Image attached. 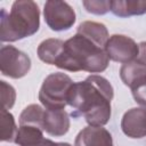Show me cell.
Returning a JSON list of instances; mask_svg holds the SVG:
<instances>
[{
	"label": "cell",
	"instance_id": "obj_1",
	"mask_svg": "<svg viewBox=\"0 0 146 146\" xmlns=\"http://www.w3.org/2000/svg\"><path fill=\"white\" fill-rule=\"evenodd\" d=\"M114 90L107 79L91 74L81 82H74L67 98L73 117L83 116L89 125L103 127L111 119V100Z\"/></svg>",
	"mask_w": 146,
	"mask_h": 146
},
{
	"label": "cell",
	"instance_id": "obj_2",
	"mask_svg": "<svg viewBox=\"0 0 146 146\" xmlns=\"http://www.w3.org/2000/svg\"><path fill=\"white\" fill-rule=\"evenodd\" d=\"M108 60L110 58L104 48L76 33L65 41L63 51L55 66L70 72L100 73L107 68Z\"/></svg>",
	"mask_w": 146,
	"mask_h": 146
},
{
	"label": "cell",
	"instance_id": "obj_3",
	"mask_svg": "<svg viewBox=\"0 0 146 146\" xmlns=\"http://www.w3.org/2000/svg\"><path fill=\"white\" fill-rule=\"evenodd\" d=\"M40 27V10L31 0H17L9 13L1 9L0 39L2 42H14L31 36Z\"/></svg>",
	"mask_w": 146,
	"mask_h": 146
},
{
	"label": "cell",
	"instance_id": "obj_4",
	"mask_svg": "<svg viewBox=\"0 0 146 146\" xmlns=\"http://www.w3.org/2000/svg\"><path fill=\"white\" fill-rule=\"evenodd\" d=\"M73 83L72 79L65 73L56 72L49 74L39 91L40 103L46 110H64Z\"/></svg>",
	"mask_w": 146,
	"mask_h": 146
},
{
	"label": "cell",
	"instance_id": "obj_5",
	"mask_svg": "<svg viewBox=\"0 0 146 146\" xmlns=\"http://www.w3.org/2000/svg\"><path fill=\"white\" fill-rule=\"evenodd\" d=\"M31 68L30 57L14 46H2L0 49L1 74L11 79L25 76Z\"/></svg>",
	"mask_w": 146,
	"mask_h": 146
},
{
	"label": "cell",
	"instance_id": "obj_6",
	"mask_svg": "<svg viewBox=\"0 0 146 146\" xmlns=\"http://www.w3.org/2000/svg\"><path fill=\"white\" fill-rule=\"evenodd\" d=\"M43 17L46 24L52 31L70 30L75 23V11L65 1H47L43 7Z\"/></svg>",
	"mask_w": 146,
	"mask_h": 146
},
{
	"label": "cell",
	"instance_id": "obj_7",
	"mask_svg": "<svg viewBox=\"0 0 146 146\" xmlns=\"http://www.w3.org/2000/svg\"><path fill=\"white\" fill-rule=\"evenodd\" d=\"M104 50L110 59L127 64L136 60L139 52V46L135 42L133 39L127 35L113 34L108 38Z\"/></svg>",
	"mask_w": 146,
	"mask_h": 146
},
{
	"label": "cell",
	"instance_id": "obj_8",
	"mask_svg": "<svg viewBox=\"0 0 146 146\" xmlns=\"http://www.w3.org/2000/svg\"><path fill=\"white\" fill-rule=\"evenodd\" d=\"M121 129L130 138L146 137V108L133 107L128 110L122 116Z\"/></svg>",
	"mask_w": 146,
	"mask_h": 146
},
{
	"label": "cell",
	"instance_id": "obj_9",
	"mask_svg": "<svg viewBox=\"0 0 146 146\" xmlns=\"http://www.w3.org/2000/svg\"><path fill=\"white\" fill-rule=\"evenodd\" d=\"M74 146H113V139L105 128L89 125L78 133Z\"/></svg>",
	"mask_w": 146,
	"mask_h": 146
},
{
	"label": "cell",
	"instance_id": "obj_10",
	"mask_svg": "<svg viewBox=\"0 0 146 146\" xmlns=\"http://www.w3.org/2000/svg\"><path fill=\"white\" fill-rule=\"evenodd\" d=\"M70 129V117L65 110H44L43 131L54 137L64 136Z\"/></svg>",
	"mask_w": 146,
	"mask_h": 146
},
{
	"label": "cell",
	"instance_id": "obj_11",
	"mask_svg": "<svg viewBox=\"0 0 146 146\" xmlns=\"http://www.w3.org/2000/svg\"><path fill=\"white\" fill-rule=\"evenodd\" d=\"M76 33L89 39L90 41H92L95 44H97L100 48L105 47V44L110 38L106 26L103 23L92 22V21L82 22L78 26Z\"/></svg>",
	"mask_w": 146,
	"mask_h": 146
},
{
	"label": "cell",
	"instance_id": "obj_12",
	"mask_svg": "<svg viewBox=\"0 0 146 146\" xmlns=\"http://www.w3.org/2000/svg\"><path fill=\"white\" fill-rule=\"evenodd\" d=\"M111 11L117 17H129L146 14L144 0H114L111 2Z\"/></svg>",
	"mask_w": 146,
	"mask_h": 146
},
{
	"label": "cell",
	"instance_id": "obj_13",
	"mask_svg": "<svg viewBox=\"0 0 146 146\" xmlns=\"http://www.w3.org/2000/svg\"><path fill=\"white\" fill-rule=\"evenodd\" d=\"M64 43L65 41L60 39L50 38L43 40L38 47V57L46 64L55 65L63 51Z\"/></svg>",
	"mask_w": 146,
	"mask_h": 146
},
{
	"label": "cell",
	"instance_id": "obj_14",
	"mask_svg": "<svg viewBox=\"0 0 146 146\" xmlns=\"http://www.w3.org/2000/svg\"><path fill=\"white\" fill-rule=\"evenodd\" d=\"M44 110L36 104L26 106L19 115V125H32L43 130Z\"/></svg>",
	"mask_w": 146,
	"mask_h": 146
},
{
	"label": "cell",
	"instance_id": "obj_15",
	"mask_svg": "<svg viewBox=\"0 0 146 146\" xmlns=\"http://www.w3.org/2000/svg\"><path fill=\"white\" fill-rule=\"evenodd\" d=\"M144 75H146V66L138 63L137 60L123 64L120 68V78L122 82L129 88L135 81Z\"/></svg>",
	"mask_w": 146,
	"mask_h": 146
},
{
	"label": "cell",
	"instance_id": "obj_16",
	"mask_svg": "<svg viewBox=\"0 0 146 146\" xmlns=\"http://www.w3.org/2000/svg\"><path fill=\"white\" fill-rule=\"evenodd\" d=\"M0 128H1V135L0 139L2 141H9L15 143L18 129L15 123V119L8 110L2 108L1 110V119H0Z\"/></svg>",
	"mask_w": 146,
	"mask_h": 146
},
{
	"label": "cell",
	"instance_id": "obj_17",
	"mask_svg": "<svg viewBox=\"0 0 146 146\" xmlns=\"http://www.w3.org/2000/svg\"><path fill=\"white\" fill-rule=\"evenodd\" d=\"M43 130L32 127V125H19L18 132L15 139V144L19 146L29 145L32 143H35L36 140L43 138Z\"/></svg>",
	"mask_w": 146,
	"mask_h": 146
},
{
	"label": "cell",
	"instance_id": "obj_18",
	"mask_svg": "<svg viewBox=\"0 0 146 146\" xmlns=\"http://www.w3.org/2000/svg\"><path fill=\"white\" fill-rule=\"evenodd\" d=\"M130 89L136 103H138L140 106L146 108V75L135 81L131 84Z\"/></svg>",
	"mask_w": 146,
	"mask_h": 146
},
{
	"label": "cell",
	"instance_id": "obj_19",
	"mask_svg": "<svg viewBox=\"0 0 146 146\" xmlns=\"http://www.w3.org/2000/svg\"><path fill=\"white\" fill-rule=\"evenodd\" d=\"M111 2L107 0H84L82 1L83 7L88 13L95 15H104L111 10Z\"/></svg>",
	"mask_w": 146,
	"mask_h": 146
},
{
	"label": "cell",
	"instance_id": "obj_20",
	"mask_svg": "<svg viewBox=\"0 0 146 146\" xmlns=\"http://www.w3.org/2000/svg\"><path fill=\"white\" fill-rule=\"evenodd\" d=\"M0 88H1V103H2V108L10 110L14 106L15 100H16V91L6 81H0Z\"/></svg>",
	"mask_w": 146,
	"mask_h": 146
},
{
	"label": "cell",
	"instance_id": "obj_21",
	"mask_svg": "<svg viewBox=\"0 0 146 146\" xmlns=\"http://www.w3.org/2000/svg\"><path fill=\"white\" fill-rule=\"evenodd\" d=\"M24 146H72L68 143H55L50 139L47 138H41L39 140H36L35 143L29 144V145H24Z\"/></svg>",
	"mask_w": 146,
	"mask_h": 146
},
{
	"label": "cell",
	"instance_id": "obj_22",
	"mask_svg": "<svg viewBox=\"0 0 146 146\" xmlns=\"http://www.w3.org/2000/svg\"><path fill=\"white\" fill-rule=\"evenodd\" d=\"M138 46H139V52H138L136 60L146 66V41L140 42Z\"/></svg>",
	"mask_w": 146,
	"mask_h": 146
}]
</instances>
